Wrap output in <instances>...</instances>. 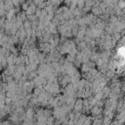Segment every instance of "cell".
<instances>
[]
</instances>
